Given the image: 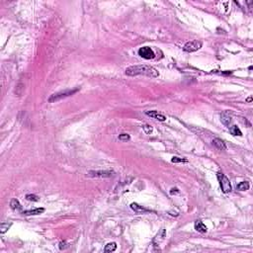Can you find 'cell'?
<instances>
[{
    "label": "cell",
    "mask_w": 253,
    "mask_h": 253,
    "mask_svg": "<svg viewBox=\"0 0 253 253\" xmlns=\"http://www.w3.org/2000/svg\"><path fill=\"white\" fill-rule=\"evenodd\" d=\"M143 130H145V134H150V133L152 132V127H150L149 125H143Z\"/></svg>",
    "instance_id": "cell-20"
},
{
    "label": "cell",
    "mask_w": 253,
    "mask_h": 253,
    "mask_svg": "<svg viewBox=\"0 0 253 253\" xmlns=\"http://www.w3.org/2000/svg\"><path fill=\"white\" fill-rule=\"evenodd\" d=\"M116 249H117V243L116 242H110L105 246L104 251L107 252V253H110V252H114Z\"/></svg>",
    "instance_id": "cell-15"
},
{
    "label": "cell",
    "mask_w": 253,
    "mask_h": 253,
    "mask_svg": "<svg viewBox=\"0 0 253 253\" xmlns=\"http://www.w3.org/2000/svg\"><path fill=\"white\" fill-rule=\"evenodd\" d=\"M26 199L28 201H32V202H38V201H40V198L38 197L37 195H33V194H28L26 196Z\"/></svg>",
    "instance_id": "cell-18"
},
{
    "label": "cell",
    "mask_w": 253,
    "mask_h": 253,
    "mask_svg": "<svg viewBox=\"0 0 253 253\" xmlns=\"http://www.w3.org/2000/svg\"><path fill=\"white\" fill-rule=\"evenodd\" d=\"M188 160L185 159V158H181V157H177V156H174L172 157V159H171V162L173 163H181V162H187Z\"/></svg>",
    "instance_id": "cell-19"
},
{
    "label": "cell",
    "mask_w": 253,
    "mask_h": 253,
    "mask_svg": "<svg viewBox=\"0 0 253 253\" xmlns=\"http://www.w3.org/2000/svg\"><path fill=\"white\" fill-rule=\"evenodd\" d=\"M145 114L150 117V118L158 120L160 122H164L165 120H166V117L161 113H158V111H146Z\"/></svg>",
    "instance_id": "cell-7"
},
{
    "label": "cell",
    "mask_w": 253,
    "mask_h": 253,
    "mask_svg": "<svg viewBox=\"0 0 253 253\" xmlns=\"http://www.w3.org/2000/svg\"><path fill=\"white\" fill-rule=\"evenodd\" d=\"M114 171L111 170H96V171H89L87 175L90 177H100V178H108L114 176Z\"/></svg>",
    "instance_id": "cell-5"
},
{
    "label": "cell",
    "mask_w": 253,
    "mask_h": 253,
    "mask_svg": "<svg viewBox=\"0 0 253 253\" xmlns=\"http://www.w3.org/2000/svg\"><path fill=\"white\" fill-rule=\"evenodd\" d=\"M195 229L201 233H206L207 232H208V228H207L206 225L204 224L201 221H197L195 222Z\"/></svg>",
    "instance_id": "cell-11"
},
{
    "label": "cell",
    "mask_w": 253,
    "mask_h": 253,
    "mask_svg": "<svg viewBox=\"0 0 253 253\" xmlns=\"http://www.w3.org/2000/svg\"><path fill=\"white\" fill-rule=\"evenodd\" d=\"M58 247H59V249H61V250H64V249H66L67 247H68V244L65 242V241H61V242L58 244Z\"/></svg>",
    "instance_id": "cell-22"
},
{
    "label": "cell",
    "mask_w": 253,
    "mask_h": 253,
    "mask_svg": "<svg viewBox=\"0 0 253 253\" xmlns=\"http://www.w3.org/2000/svg\"><path fill=\"white\" fill-rule=\"evenodd\" d=\"M130 135L128 134H122L119 135V140H123V141H127V140H130Z\"/></svg>",
    "instance_id": "cell-21"
},
{
    "label": "cell",
    "mask_w": 253,
    "mask_h": 253,
    "mask_svg": "<svg viewBox=\"0 0 253 253\" xmlns=\"http://www.w3.org/2000/svg\"><path fill=\"white\" fill-rule=\"evenodd\" d=\"M79 90V88H74V89H65V90H62V91H59V92H56L53 95H51V97L48 98V102L50 103H54V102H58L59 100H62V99H65V98L71 96V95L75 94L76 92Z\"/></svg>",
    "instance_id": "cell-2"
},
{
    "label": "cell",
    "mask_w": 253,
    "mask_h": 253,
    "mask_svg": "<svg viewBox=\"0 0 253 253\" xmlns=\"http://www.w3.org/2000/svg\"><path fill=\"white\" fill-rule=\"evenodd\" d=\"M217 179L220 181V185H221V188L224 193H229L232 190V184L229 182V179H228L224 174H222L221 172L217 173Z\"/></svg>",
    "instance_id": "cell-3"
},
{
    "label": "cell",
    "mask_w": 253,
    "mask_h": 253,
    "mask_svg": "<svg viewBox=\"0 0 253 253\" xmlns=\"http://www.w3.org/2000/svg\"><path fill=\"white\" fill-rule=\"evenodd\" d=\"M250 187L249 185V182L247 181H243V182H240L239 184H237V186H236V188H237L239 191H246V190H248Z\"/></svg>",
    "instance_id": "cell-14"
},
{
    "label": "cell",
    "mask_w": 253,
    "mask_h": 253,
    "mask_svg": "<svg viewBox=\"0 0 253 253\" xmlns=\"http://www.w3.org/2000/svg\"><path fill=\"white\" fill-rule=\"evenodd\" d=\"M229 132L230 134H232V135H238V137H241L242 135V133H241V130H239V128L237 126H232L229 128Z\"/></svg>",
    "instance_id": "cell-16"
},
{
    "label": "cell",
    "mask_w": 253,
    "mask_h": 253,
    "mask_svg": "<svg viewBox=\"0 0 253 253\" xmlns=\"http://www.w3.org/2000/svg\"><path fill=\"white\" fill-rule=\"evenodd\" d=\"M202 48V43L200 41H190V42H187L184 45L183 50L187 53H194V51H199L200 48Z\"/></svg>",
    "instance_id": "cell-4"
},
{
    "label": "cell",
    "mask_w": 253,
    "mask_h": 253,
    "mask_svg": "<svg viewBox=\"0 0 253 253\" xmlns=\"http://www.w3.org/2000/svg\"><path fill=\"white\" fill-rule=\"evenodd\" d=\"M221 121H222V123L224 125V126L228 127V126H229V124L232 123V118H230V116L227 115V113H224L221 116Z\"/></svg>",
    "instance_id": "cell-13"
},
{
    "label": "cell",
    "mask_w": 253,
    "mask_h": 253,
    "mask_svg": "<svg viewBox=\"0 0 253 253\" xmlns=\"http://www.w3.org/2000/svg\"><path fill=\"white\" fill-rule=\"evenodd\" d=\"M11 225H12L11 222H9V224H8V222H2L1 225H0V232L3 234V233H5L8 229H9Z\"/></svg>",
    "instance_id": "cell-17"
},
{
    "label": "cell",
    "mask_w": 253,
    "mask_h": 253,
    "mask_svg": "<svg viewBox=\"0 0 253 253\" xmlns=\"http://www.w3.org/2000/svg\"><path fill=\"white\" fill-rule=\"evenodd\" d=\"M176 193H179V190L177 188H172L170 190V194L173 195V194H176Z\"/></svg>",
    "instance_id": "cell-23"
},
{
    "label": "cell",
    "mask_w": 253,
    "mask_h": 253,
    "mask_svg": "<svg viewBox=\"0 0 253 253\" xmlns=\"http://www.w3.org/2000/svg\"><path fill=\"white\" fill-rule=\"evenodd\" d=\"M213 145L216 146L217 149H220V150H225V149H227L224 140H222L221 138H214Z\"/></svg>",
    "instance_id": "cell-10"
},
{
    "label": "cell",
    "mask_w": 253,
    "mask_h": 253,
    "mask_svg": "<svg viewBox=\"0 0 253 253\" xmlns=\"http://www.w3.org/2000/svg\"><path fill=\"white\" fill-rule=\"evenodd\" d=\"M138 56L145 59H152L155 56V54L149 47H143L138 50Z\"/></svg>",
    "instance_id": "cell-6"
},
{
    "label": "cell",
    "mask_w": 253,
    "mask_h": 253,
    "mask_svg": "<svg viewBox=\"0 0 253 253\" xmlns=\"http://www.w3.org/2000/svg\"><path fill=\"white\" fill-rule=\"evenodd\" d=\"M126 74L129 76L135 75H146L149 77H157L159 75L158 71L150 66V65L140 64V65H132L126 69Z\"/></svg>",
    "instance_id": "cell-1"
},
{
    "label": "cell",
    "mask_w": 253,
    "mask_h": 253,
    "mask_svg": "<svg viewBox=\"0 0 253 253\" xmlns=\"http://www.w3.org/2000/svg\"><path fill=\"white\" fill-rule=\"evenodd\" d=\"M10 208L12 209L13 211H20L22 209L21 204L17 199H12L10 202Z\"/></svg>",
    "instance_id": "cell-12"
},
{
    "label": "cell",
    "mask_w": 253,
    "mask_h": 253,
    "mask_svg": "<svg viewBox=\"0 0 253 253\" xmlns=\"http://www.w3.org/2000/svg\"><path fill=\"white\" fill-rule=\"evenodd\" d=\"M45 212V209L43 208H36L33 209V210H28V211H24L23 215L25 216H37V215H41Z\"/></svg>",
    "instance_id": "cell-9"
},
{
    "label": "cell",
    "mask_w": 253,
    "mask_h": 253,
    "mask_svg": "<svg viewBox=\"0 0 253 253\" xmlns=\"http://www.w3.org/2000/svg\"><path fill=\"white\" fill-rule=\"evenodd\" d=\"M130 208H132V210L135 211L137 214H145V213H148V212H150V210L143 208V206H140V205H138V204H137V203H133L132 205H130Z\"/></svg>",
    "instance_id": "cell-8"
},
{
    "label": "cell",
    "mask_w": 253,
    "mask_h": 253,
    "mask_svg": "<svg viewBox=\"0 0 253 253\" xmlns=\"http://www.w3.org/2000/svg\"><path fill=\"white\" fill-rule=\"evenodd\" d=\"M246 101H247V102H251V101H252V97H251V96L248 97V98L246 99Z\"/></svg>",
    "instance_id": "cell-24"
}]
</instances>
